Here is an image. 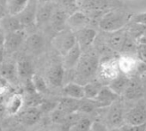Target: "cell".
Here are the masks:
<instances>
[{
	"label": "cell",
	"mask_w": 146,
	"mask_h": 131,
	"mask_svg": "<svg viewBox=\"0 0 146 131\" xmlns=\"http://www.w3.org/2000/svg\"><path fill=\"white\" fill-rule=\"evenodd\" d=\"M82 52L83 50L81 49V47L78 46V43H76L74 47H73L64 56H63L64 61H63L62 67L64 68V69L70 70L72 68H75L82 56Z\"/></svg>",
	"instance_id": "obj_10"
},
{
	"label": "cell",
	"mask_w": 146,
	"mask_h": 131,
	"mask_svg": "<svg viewBox=\"0 0 146 131\" xmlns=\"http://www.w3.org/2000/svg\"><path fill=\"white\" fill-rule=\"evenodd\" d=\"M99 59L93 54H84L81 56L77 67V78L79 80H88L91 79L98 71Z\"/></svg>",
	"instance_id": "obj_1"
},
{
	"label": "cell",
	"mask_w": 146,
	"mask_h": 131,
	"mask_svg": "<svg viewBox=\"0 0 146 131\" xmlns=\"http://www.w3.org/2000/svg\"><path fill=\"white\" fill-rule=\"evenodd\" d=\"M102 88V85L98 81H90L86 83L84 86V98L94 100L99 94Z\"/></svg>",
	"instance_id": "obj_24"
},
{
	"label": "cell",
	"mask_w": 146,
	"mask_h": 131,
	"mask_svg": "<svg viewBox=\"0 0 146 131\" xmlns=\"http://www.w3.org/2000/svg\"><path fill=\"white\" fill-rule=\"evenodd\" d=\"M90 131H108V128L101 122H94L91 124Z\"/></svg>",
	"instance_id": "obj_35"
},
{
	"label": "cell",
	"mask_w": 146,
	"mask_h": 131,
	"mask_svg": "<svg viewBox=\"0 0 146 131\" xmlns=\"http://www.w3.org/2000/svg\"><path fill=\"white\" fill-rule=\"evenodd\" d=\"M79 104H80V100H74L65 98L64 99H62L58 105L57 106L58 108L61 109L62 110L65 111L68 114L74 113L78 111L79 109Z\"/></svg>",
	"instance_id": "obj_27"
},
{
	"label": "cell",
	"mask_w": 146,
	"mask_h": 131,
	"mask_svg": "<svg viewBox=\"0 0 146 131\" xmlns=\"http://www.w3.org/2000/svg\"><path fill=\"white\" fill-rule=\"evenodd\" d=\"M96 108H97L96 104L95 103L94 100H90V99H86L83 101L80 100V104H79V109L78 111H82V112H85V113H90L91 111H93Z\"/></svg>",
	"instance_id": "obj_33"
},
{
	"label": "cell",
	"mask_w": 146,
	"mask_h": 131,
	"mask_svg": "<svg viewBox=\"0 0 146 131\" xmlns=\"http://www.w3.org/2000/svg\"><path fill=\"white\" fill-rule=\"evenodd\" d=\"M53 14V7L50 3H46L39 8L36 11L35 22V23L37 26H44L51 21L52 16Z\"/></svg>",
	"instance_id": "obj_13"
},
{
	"label": "cell",
	"mask_w": 146,
	"mask_h": 131,
	"mask_svg": "<svg viewBox=\"0 0 146 131\" xmlns=\"http://www.w3.org/2000/svg\"><path fill=\"white\" fill-rule=\"evenodd\" d=\"M133 22H134V23L140 24V25H143V26L146 27V11L139 13V14L134 16Z\"/></svg>",
	"instance_id": "obj_36"
},
{
	"label": "cell",
	"mask_w": 146,
	"mask_h": 131,
	"mask_svg": "<svg viewBox=\"0 0 146 131\" xmlns=\"http://www.w3.org/2000/svg\"><path fill=\"white\" fill-rule=\"evenodd\" d=\"M119 131H131V126L127 124H124L119 128Z\"/></svg>",
	"instance_id": "obj_40"
},
{
	"label": "cell",
	"mask_w": 146,
	"mask_h": 131,
	"mask_svg": "<svg viewBox=\"0 0 146 131\" xmlns=\"http://www.w3.org/2000/svg\"><path fill=\"white\" fill-rule=\"evenodd\" d=\"M23 105V98L19 94H14L12 95L7 101L5 107V111L7 114L12 116L16 115L19 112L21 108Z\"/></svg>",
	"instance_id": "obj_21"
},
{
	"label": "cell",
	"mask_w": 146,
	"mask_h": 131,
	"mask_svg": "<svg viewBox=\"0 0 146 131\" xmlns=\"http://www.w3.org/2000/svg\"><path fill=\"white\" fill-rule=\"evenodd\" d=\"M28 4V0H9L6 2L9 16L17 17L25 10Z\"/></svg>",
	"instance_id": "obj_22"
},
{
	"label": "cell",
	"mask_w": 146,
	"mask_h": 131,
	"mask_svg": "<svg viewBox=\"0 0 146 131\" xmlns=\"http://www.w3.org/2000/svg\"><path fill=\"white\" fill-rule=\"evenodd\" d=\"M98 70L100 79L103 81L108 82V84L116 79L120 74L118 68L117 60L114 59H108L102 62L99 65Z\"/></svg>",
	"instance_id": "obj_4"
},
{
	"label": "cell",
	"mask_w": 146,
	"mask_h": 131,
	"mask_svg": "<svg viewBox=\"0 0 146 131\" xmlns=\"http://www.w3.org/2000/svg\"><path fill=\"white\" fill-rule=\"evenodd\" d=\"M108 131H119V128H110Z\"/></svg>",
	"instance_id": "obj_42"
},
{
	"label": "cell",
	"mask_w": 146,
	"mask_h": 131,
	"mask_svg": "<svg viewBox=\"0 0 146 131\" xmlns=\"http://www.w3.org/2000/svg\"><path fill=\"white\" fill-rule=\"evenodd\" d=\"M77 43L75 34L70 30L58 31L52 39V45L55 49L64 56Z\"/></svg>",
	"instance_id": "obj_2"
},
{
	"label": "cell",
	"mask_w": 146,
	"mask_h": 131,
	"mask_svg": "<svg viewBox=\"0 0 146 131\" xmlns=\"http://www.w3.org/2000/svg\"><path fill=\"white\" fill-rule=\"evenodd\" d=\"M119 96L116 95L108 86H102L97 97L94 99L97 108L110 107L114 102L117 101Z\"/></svg>",
	"instance_id": "obj_8"
},
{
	"label": "cell",
	"mask_w": 146,
	"mask_h": 131,
	"mask_svg": "<svg viewBox=\"0 0 146 131\" xmlns=\"http://www.w3.org/2000/svg\"><path fill=\"white\" fill-rule=\"evenodd\" d=\"M136 51L140 61L146 64V45H137Z\"/></svg>",
	"instance_id": "obj_34"
},
{
	"label": "cell",
	"mask_w": 146,
	"mask_h": 131,
	"mask_svg": "<svg viewBox=\"0 0 146 131\" xmlns=\"http://www.w3.org/2000/svg\"><path fill=\"white\" fill-rule=\"evenodd\" d=\"M40 117V113L37 109H32L26 111L22 116V122L27 125H33L36 123Z\"/></svg>",
	"instance_id": "obj_29"
},
{
	"label": "cell",
	"mask_w": 146,
	"mask_h": 131,
	"mask_svg": "<svg viewBox=\"0 0 146 131\" xmlns=\"http://www.w3.org/2000/svg\"><path fill=\"white\" fill-rule=\"evenodd\" d=\"M4 47H0V62L2 61V59H3V56H4Z\"/></svg>",
	"instance_id": "obj_41"
},
{
	"label": "cell",
	"mask_w": 146,
	"mask_h": 131,
	"mask_svg": "<svg viewBox=\"0 0 146 131\" xmlns=\"http://www.w3.org/2000/svg\"><path fill=\"white\" fill-rule=\"evenodd\" d=\"M68 113L62 110L61 109L56 107L51 113V120L53 123L63 125L68 116Z\"/></svg>",
	"instance_id": "obj_31"
},
{
	"label": "cell",
	"mask_w": 146,
	"mask_h": 131,
	"mask_svg": "<svg viewBox=\"0 0 146 131\" xmlns=\"http://www.w3.org/2000/svg\"><path fill=\"white\" fill-rule=\"evenodd\" d=\"M125 115L122 105L119 102H114L111 106L108 112L107 122L110 128H120L124 125Z\"/></svg>",
	"instance_id": "obj_5"
},
{
	"label": "cell",
	"mask_w": 146,
	"mask_h": 131,
	"mask_svg": "<svg viewBox=\"0 0 146 131\" xmlns=\"http://www.w3.org/2000/svg\"><path fill=\"white\" fill-rule=\"evenodd\" d=\"M1 26L6 33H12L21 31L23 29V26L20 23L17 17L8 16L1 20Z\"/></svg>",
	"instance_id": "obj_20"
},
{
	"label": "cell",
	"mask_w": 146,
	"mask_h": 131,
	"mask_svg": "<svg viewBox=\"0 0 146 131\" xmlns=\"http://www.w3.org/2000/svg\"><path fill=\"white\" fill-rule=\"evenodd\" d=\"M145 131H146V129H145Z\"/></svg>",
	"instance_id": "obj_45"
},
{
	"label": "cell",
	"mask_w": 146,
	"mask_h": 131,
	"mask_svg": "<svg viewBox=\"0 0 146 131\" xmlns=\"http://www.w3.org/2000/svg\"><path fill=\"white\" fill-rule=\"evenodd\" d=\"M67 18L68 17H66V14L64 12L57 11V12H55V13L52 14L50 22L52 23V26L55 29L61 31L63 26L65 24V23L67 21Z\"/></svg>",
	"instance_id": "obj_28"
},
{
	"label": "cell",
	"mask_w": 146,
	"mask_h": 131,
	"mask_svg": "<svg viewBox=\"0 0 146 131\" xmlns=\"http://www.w3.org/2000/svg\"><path fill=\"white\" fill-rule=\"evenodd\" d=\"M24 41V32L23 30L7 33L5 35V41H4V50L7 53H13L17 51Z\"/></svg>",
	"instance_id": "obj_7"
},
{
	"label": "cell",
	"mask_w": 146,
	"mask_h": 131,
	"mask_svg": "<svg viewBox=\"0 0 146 131\" xmlns=\"http://www.w3.org/2000/svg\"><path fill=\"white\" fill-rule=\"evenodd\" d=\"M9 131H14V130H9Z\"/></svg>",
	"instance_id": "obj_43"
},
{
	"label": "cell",
	"mask_w": 146,
	"mask_h": 131,
	"mask_svg": "<svg viewBox=\"0 0 146 131\" xmlns=\"http://www.w3.org/2000/svg\"><path fill=\"white\" fill-rule=\"evenodd\" d=\"M126 35L127 33L124 29H120V30L111 33V35L109 36V39H108L109 47L115 51L121 52L125 40L126 38Z\"/></svg>",
	"instance_id": "obj_19"
},
{
	"label": "cell",
	"mask_w": 146,
	"mask_h": 131,
	"mask_svg": "<svg viewBox=\"0 0 146 131\" xmlns=\"http://www.w3.org/2000/svg\"><path fill=\"white\" fill-rule=\"evenodd\" d=\"M91 124L92 122L89 118L83 117L76 125L70 129V131H90Z\"/></svg>",
	"instance_id": "obj_32"
},
{
	"label": "cell",
	"mask_w": 146,
	"mask_h": 131,
	"mask_svg": "<svg viewBox=\"0 0 146 131\" xmlns=\"http://www.w3.org/2000/svg\"><path fill=\"white\" fill-rule=\"evenodd\" d=\"M17 74L23 79H30L35 74L32 63L27 59H21L17 64Z\"/></svg>",
	"instance_id": "obj_23"
},
{
	"label": "cell",
	"mask_w": 146,
	"mask_h": 131,
	"mask_svg": "<svg viewBox=\"0 0 146 131\" xmlns=\"http://www.w3.org/2000/svg\"><path fill=\"white\" fill-rule=\"evenodd\" d=\"M8 84L7 81L5 80H0V95H4L5 92H7L8 91Z\"/></svg>",
	"instance_id": "obj_38"
},
{
	"label": "cell",
	"mask_w": 146,
	"mask_h": 131,
	"mask_svg": "<svg viewBox=\"0 0 146 131\" xmlns=\"http://www.w3.org/2000/svg\"><path fill=\"white\" fill-rule=\"evenodd\" d=\"M146 129V123L139 124L136 126H131V131H145Z\"/></svg>",
	"instance_id": "obj_39"
},
{
	"label": "cell",
	"mask_w": 146,
	"mask_h": 131,
	"mask_svg": "<svg viewBox=\"0 0 146 131\" xmlns=\"http://www.w3.org/2000/svg\"><path fill=\"white\" fill-rule=\"evenodd\" d=\"M76 41L81 49H85L89 47L95 41L96 37V32L93 29L90 28H84L78 31L75 35Z\"/></svg>",
	"instance_id": "obj_9"
},
{
	"label": "cell",
	"mask_w": 146,
	"mask_h": 131,
	"mask_svg": "<svg viewBox=\"0 0 146 131\" xmlns=\"http://www.w3.org/2000/svg\"><path fill=\"white\" fill-rule=\"evenodd\" d=\"M62 93L67 98L74 100H82L84 98V86L76 83L70 82L63 87Z\"/></svg>",
	"instance_id": "obj_12"
},
{
	"label": "cell",
	"mask_w": 146,
	"mask_h": 131,
	"mask_svg": "<svg viewBox=\"0 0 146 131\" xmlns=\"http://www.w3.org/2000/svg\"><path fill=\"white\" fill-rule=\"evenodd\" d=\"M125 119L130 126L146 123V107L142 104H137L126 113Z\"/></svg>",
	"instance_id": "obj_6"
},
{
	"label": "cell",
	"mask_w": 146,
	"mask_h": 131,
	"mask_svg": "<svg viewBox=\"0 0 146 131\" xmlns=\"http://www.w3.org/2000/svg\"><path fill=\"white\" fill-rule=\"evenodd\" d=\"M143 94V89L141 84L134 79H131L129 85L127 86L126 89L125 90L123 95L127 98L131 100L138 99L140 98Z\"/></svg>",
	"instance_id": "obj_16"
},
{
	"label": "cell",
	"mask_w": 146,
	"mask_h": 131,
	"mask_svg": "<svg viewBox=\"0 0 146 131\" xmlns=\"http://www.w3.org/2000/svg\"><path fill=\"white\" fill-rule=\"evenodd\" d=\"M33 85L35 86V89L36 91V92L39 93H46L48 92V87L46 83V81L44 80V79L39 75L34 74L31 78Z\"/></svg>",
	"instance_id": "obj_30"
},
{
	"label": "cell",
	"mask_w": 146,
	"mask_h": 131,
	"mask_svg": "<svg viewBox=\"0 0 146 131\" xmlns=\"http://www.w3.org/2000/svg\"><path fill=\"white\" fill-rule=\"evenodd\" d=\"M130 78L126 75L119 74V75L114 79L112 82L108 84V87L118 96L123 95L125 90L126 89L127 86L129 85L130 82Z\"/></svg>",
	"instance_id": "obj_17"
},
{
	"label": "cell",
	"mask_w": 146,
	"mask_h": 131,
	"mask_svg": "<svg viewBox=\"0 0 146 131\" xmlns=\"http://www.w3.org/2000/svg\"><path fill=\"white\" fill-rule=\"evenodd\" d=\"M64 69L62 66L57 65L51 68L47 73V79L53 86H61L64 80Z\"/></svg>",
	"instance_id": "obj_18"
},
{
	"label": "cell",
	"mask_w": 146,
	"mask_h": 131,
	"mask_svg": "<svg viewBox=\"0 0 146 131\" xmlns=\"http://www.w3.org/2000/svg\"><path fill=\"white\" fill-rule=\"evenodd\" d=\"M0 74H1L3 80L6 81L15 80L17 74V65L11 62L3 63L1 65V68H0Z\"/></svg>",
	"instance_id": "obj_26"
},
{
	"label": "cell",
	"mask_w": 146,
	"mask_h": 131,
	"mask_svg": "<svg viewBox=\"0 0 146 131\" xmlns=\"http://www.w3.org/2000/svg\"><path fill=\"white\" fill-rule=\"evenodd\" d=\"M118 68L119 73L124 75H130L136 73V68L137 65V60L130 54H123L118 60Z\"/></svg>",
	"instance_id": "obj_11"
},
{
	"label": "cell",
	"mask_w": 146,
	"mask_h": 131,
	"mask_svg": "<svg viewBox=\"0 0 146 131\" xmlns=\"http://www.w3.org/2000/svg\"><path fill=\"white\" fill-rule=\"evenodd\" d=\"M136 73L139 74H146V64L141 61H137V68H136Z\"/></svg>",
	"instance_id": "obj_37"
},
{
	"label": "cell",
	"mask_w": 146,
	"mask_h": 131,
	"mask_svg": "<svg viewBox=\"0 0 146 131\" xmlns=\"http://www.w3.org/2000/svg\"><path fill=\"white\" fill-rule=\"evenodd\" d=\"M36 11H37L36 3L29 1V4L27 7L25 8V10L20 15L17 16L20 23H22L23 27L30 25L35 22Z\"/></svg>",
	"instance_id": "obj_14"
},
{
	"label": "cell",
	"mask_w": 146,
	"mask_h": 131,
	"mask_svg": "<svg viewBox=\"0 0 146 131\" xmlns=\"http://www.w3.org/2000/svg\"><path fill=\"white\" fill-rule=\"evenodd\" d=\"M124 24H125V19L122 16L117 13L110 12L106 14L101 19L99 26L101 29H102L103 31L113 33L122 29Z\"/></svg>",
	"instance_id": "obj_3"
},
{
	"label": "cell",
	"mask_w": 146,
	"mask_h": 131,
	"mask_svg": "<svg viewBox=\"0 0 146 131\" xmlns=\"http://www.w3.org/2000/svg\"><path fill=\"white\" fill-rule=\"evenodd\" d=\"M26 48L29 52L32 53H40L45 47L44 38L39 34H32L29 37H27L25 41Z\"/></svg>",
	"instance_id": "obj_15"
},
{
	"label": "cell",
	"mask_w": 146,
	"mask_h": 131,
	"mask_svg": "<svg viewBox=\"0 0 146 131\" xmlns=\"http://www.w3.org/2000/svg\"><path fill=\"white\" fill-rule=\"evenodd\" d=\"M39 131H42V130H39Z\"/></svg>",
	"instance_id": "obj_44"
},
{
	"label": "cell",
	"mask_w": 146,
	"mask_h": 131,
	"mask_svg": "<svg viewBox=\"0 0 146 131\" xmlns=\"http://www.w3.org/2000/svg\"><path fill=\"white\" fill-rule=\"evenodd\" d=\"M66 22L68 23L70 28L76 29L77 31H78L84 29V26L87 22V17L84 13L78 11V12H75L74 14H72L70 17H69Z\"/></svg>",
	"instance_id": "obj_25"
}]
</instances>
